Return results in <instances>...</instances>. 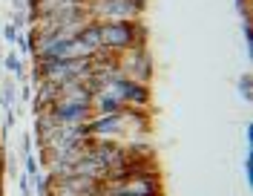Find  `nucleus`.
<instances>
[{
    "mask_svg": "<svg viewBox=\"0 0 253 196\" xmlns=\"http://www.w3.org/2000/svg\"><path fill=\"white\" fill-rule=\"evenodd\" d=\"M9 23H12L15 29H23V26H29V23H26V15H23L20 9H12V12H9Z\"/></svg>",
    "mask_w": 253,
    "mask_h": 196,
    "instance_id": "1a4fd4ad",
    "label": "nucleus"
},
{
    "mask_svg": "<svg viewBox=\"0 0 253 196\" xmlns=\"http://www.w3.org/2000/svg\"><path fill=\"white\" fill-rule=\"evenodd\" d=\"M75 41H78L81 47L89 52V55H92L95 49H101V20H92V17H89V20H86V23L78 29Z\"/></svg>",
    "mask_w": 253,
    "mask_h": 196,
    "instance_id": "423d86ee",
    "label": "nucleus"
},
{
    "mask_svg": "<svg viewBox=\"0 0 253 196\" xmlns=\"http://www.w3.org/2000/svg\"><path fill=\"white\" fill-rule=\"evenodd\" d=\"M3 41H6V44H15L17 41V29L12 23H3Z\"/></svg>",
    "mask_w": 253,
    "mask_h": 196,
    "instance_id": "4468645a",
    "label": "nucleus"
},
{
    "mask_svg": "<svg viewBox=\"0 0 253 196\" xmlns=\"http://www.w3.org/2000/svg\"><path fill=\"white\" fill-rule=\"evenodd\" d=\"M245 176H248V185L253 182V153L245 156Z\"/></svg>",
    "mask_w": 253,
    "mask_h": 196,
    "instance_id": "dca6fc26",
    "label": "nucleus"
},
{
    "mask_svg": "<svg viewBox=\"0 0 253 196\" xmlns=\"http://www.w3.org/2000/svg\"><path fill=\"white\" fill-rule=\"evenodd\" d=\"M43 113L55 121V124H86L92 118V107L89 104H78V101H66V98H58L49 110Z\"/></svg>",
    "mask_w": 253,
    "mask_h": 196,
    "instance_id": "39448f33",
    "label": "nucleus"
},
{
    "mask_svg": "<svg viewBox=\"0 0 253 196\" xmlns=\"http://www.w3.org/2000/svg\"><path fill=\"white\" fill-rule=\"evenodd\" d=\"M38 173H41V159H35L29 153V156H26V176L32 179V176H38Z\"/></svg>",
    "mask_w": 253,
    "mask_h": 196,
    "instance_id": "9b49d317",
    "label": "nucleus"
},
{
    "mask_svg": "<svg viewBox=\"0 0 253 196\" xmlns=\"http://www.w3.org/2000/svg\"><path fill=\"white\" fill-rule=\"evenodd\" d=\"M32 93H35V90H32V84L26 81L23 87H20V93H17V101H20V104H29V101H32Z\"/></svg>",
    "mask_w": 253,
    "mask_h": 196,
    "instance_id": "ddd939ff",
    "label": "nucleus"
},
{
    "mask_svg": "<svg viewBox=\"0 0 253 196\" xmlns=\"http://www.w3.org/2000/svg\"><path fill=\"white\" fill-rule=\"evenodd\" d=\"M118 72L138 84L153 81V58H150L147 47H132L118 52Z\"/></svg>",
    "mask_w": 253,
    "mask_h": 196,
    "instance_id": "20e7f679",
    "label": "nucleus"
},
{
    "mask_svg": "<svg viewBox=\"0 0 253 196\" xmlns=\"http://www.w3.org/2000/svg\"><path fill=\"white\" fill-rule=\"evenodd\" d=\"M245 136H248V145H253V127L248 124V130H245Z\"/></svg>",
    "mask_w": 253,
    "mask_h": 196,
    "instance_id": "a211bd4d",
    "label": "nucleus"
},
{
    "mask_svg": "<svg viewBox=\"0 0 253 196\" xmlns=\"http://www.w3.org/2000/svg\"><path fill=\"white\" fill-rule=\"evenodd\" d=\"M89 107H92V115H107V113H121V110H124V104L112 96V93H107V90L92 93Z\"/></svg>",
    "mask_w": 253,
    "mask_h": 196,
    "instance_id": "0eeeda50",
    "label": "nucleus"
},
{
    "mask_svg": "<svg viewBox=\"0 0 253 196\" xmlns=\"http://www.w3.org/2000/svg\"><path fill=\"white\" fill-rule=\"evenodd\" d=\"M3 55H6V52H3V49H0V64H3Z\"/></svg>",
    "mask_w": 253,
    "mask_h": 196,
    "instance_id": "6ab92c4d",
    "label": "nucleus"
},
{
    "mask_svg": "<svg viewBox=\"0 0 253 196\" xmlns=\"http://www.w3.org/2000/svg\"><path fill=\"white\" fill-rule=\"evenodd\" d=\"M104 90L112 93L124 107L150 110V84H138V81H132V78H126V75H121V72H112L110 78H107V84H104Z\"/></svg>",
    "mask_w": 253,
    "mask_h": 196,
    "instance_id": "f03ea898",
    "label": "nucleus"
},
{
    "mask_svg": "<svg viewBox=\"0 0 253 196\" xmlns=\"http://www.w3.org/2000/svg\"><path fill=\"white\" fill-rule=\"evenodd\" d=\"M239 90H242V98H245V101H251V75H248V72L239 78Z\"/></svg>",
    "mask_w": 253,
    "mask_h": 196,
    "instance_id": "f8f14e48",
    "label": "nucleus"
},
{
    "mask_svg": "<svg viewBox=\"0 0 253 196\" xmlns=\"http://www.w3.org/2000/svg\"><path fill=\"white\" fill-rule=\"evenodd\" d=\"M101 47L115 55L132 47H147V29L141 20H107L101 23Z\"/></svg>",
    "mask_w": 253,
    "mask_h": 196,
    "instance_id": "f257e3e1",
    "label": "nucleus"
},
{
    "mask_svg": "<svg viewBox=\"0 0 253 196\" xmlns=\"http://www.w3.org/2000/svg\"><path fill=\"white\" fill-rule=\"evenodd\" d=\"M9 3H12V9H20V12L26 9V0H9Z\"/></svg>",
    "mask_w": 253,
    "mask_h": 196,
    "instance_id": "f3484780",
    "label": "nucleus"
},
{
    "mask_svg": "<svg viewBox=\"0 0 253 196\" xmlns=\"http://www.w3.org/2000/svg\"><path fill=\"white\" fill-rule=\"evenodd\" d=\"M20 150H23V156L32 153V133H23V136H20Z\"/></svg>",
    "mask_w": 253,
    "mask_h": 196,
    "instance_id": "2eb2a0df",
    "label": "nucleus"
},
{
    "mask_svg": "<svg viewBox=\"0 0 253 196\" xmlns=\"http://www.w3.org/2000/svg\"><path fill=\"white\" fill-rule=\"evenodd\" d=\"M0 104L3 110H12L17 104V87H15V78H0Z\"/></svg>",
    "mask_w": 253,
    "mask_h": 196,
    "instance_id": "6e6552de",
    "label": "nucleus"
},
{
    "mask_svg": "<svg viewBox=\"0 0 253 196\" xmlns=\"http://www.w3.org/2000/svg\"><path fill=\"white\" fill-rule=\"evenodd\" d=\"M86 12L92 20H141V6L135 0H86Z\"/></svg>",
    "mask_w": 253,
    "mask_h": 196,
    "instance_id": "7ed1b4c3",
    "label": "nucleus"
},
{
    "mask_svg": "<svg viewBox=\"0 0 253 196\" xmlns=\"http://www.w3.org/2000/svg\"><path fill=\"white\" fill-rule=\"evenodd\" d=\"M17 49H20V52H17V55H32V47H29V35L26 32H17Z\"/></svg>",
    "mask_w": 253,
    "mask_h": 196,
    "instance_id": "9d476101",
    "label": "nucleus"
}]
</instances>
